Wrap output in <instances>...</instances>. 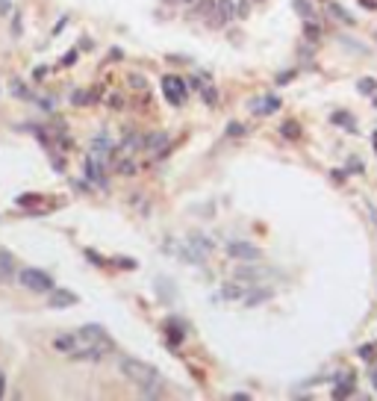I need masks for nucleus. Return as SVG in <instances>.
I'll list each match as a JSON object with an SVG mask.
<instances>
[{"label":"nucleus","instance_id":"1a4fd4ad","mask_svg":"<svg viewBox=\"0 0 377 401\" xmlns=\"http://www.w3.org/2000/svg\"><path fill=\"white\" fill-rule=\"evenodd\" d=\"M271 275H274L271 269L245 266V269H239V272H236V280H239V283H260V280H265V278H271Z\"/></svg>","mask_w":377,"mask_h":401},{"label":"nucleus","instance_id":"37998d69","mask_svg":"<svg viewBox=\"0 0 377 401\" xmlns=\"http://www.w3.org/2000/svg\"><path fill=\"white\" fill-rule=\"evenodd\" d=\"M372 145H375V148H377V133H375V136H372Z\"/></svg>","mask_w":377,"mask_h":401},{"label":"nucleus","instance_id":"c756f323","mask_svg":"<svg viewBox=\"0 0 377 401\" xmlns=\"http://www.w3.org/2000/svg\"><path fill=\"white\" fill-rule=\"evenodd\" d=\"M86 260H88V263H94V266H100V269H106V266H109V263H106L100 254H94V251H86Z\"/></svg>","mask_w":377,"mask_h":401},{"label":"nucleus","instance_id":"c03bdc74","mask_svg":"<svg viewBox=\"0 0 377 401\" xmlns=\"http://www.w3.org/2000/svg\"><path fill=\"white\" fill-rule=\"evenodd\" d=\"M375 106H377V97H375Z\"/></svg>","mask_w":377,"mask_h":401},{"label":"nucleus","instance_id":"5701e85b","mask_svg":"<svg viewBox=\"0 0 377 401\" xmlns=\"http://www.w3.org/2000/svg\"><path fill=\"white\" fill-rule=\"evenodd\" d=\"M215 9H218V18H221V21H230V18L236 15L233 0H218V3H215Z\"/></svg>","mask_w":377,"mask_h":401},{"label":"nucleus","instance_id":"4c0bfd02","mask_svg":"<svg viewBox=\"0 0 377 401\" xmlns=\"http://www.w3.org/2000/svg\"><path fill=\"white\" fill-rule=\"evenodd\" d=\"M109 106H124V100H121V94H112V97H109Z\"/></svg>","mask_w":377,"mask_h":401},{"label":"nucleus","instance_id":"f03ea898","mask_svg":"<svg viewBox=\"0 0 377 401\" xmlns=\"http://www.w3.org/2000/svg\"><path fill=\"white\" fill-rule=\"evenodd\" d=\"M159 86H162V94H165V100H168V103H174V106H183V103H186L189 86H186V80H183V77H177V74H165Z\"/></svg>","mask_w":377,"mask_h":401},{"label":"nucleus","instance_id":"4be33fe9","mask_svg":"<svg viewBox=\"0 0 377 401\" xmlns=\"http://www.w3.org/2000/svg\"><path fill=\"white\" fill-rule=\"evenodd\" d=\"M292 6H295V12H298L304 21H313V18H316V12H313V3H310V0H295Z\"/></svg>","mask_w":377,"mask_h":401},{"label":"nucleus","instance_id":"a878e982","mask_svg":"<svg viewBox=\"0 0 377 401\" xmlns=\"http://www.w3.org/2000/svg\"><path fill=\"white\" fill-rule=\"evenodd\" d=\"M357 89H360L363 94H375V92H377V80H375V77H363V80L357 83Z\"/></svg>","mask_w":377,"mask_h":401},{"label":"nucleus","instance_id":"39448f33","mask_svg":"<svg viewBox=\"0 0 377 401\" xmlns=\"http://www.w3.org/2000/svg\"><path fill=\"white\" fill-rule=\"evenodd\" d=\"M227 257H233V260H260L262 257V251L257 248V245H251V242H230L227 245Z\"/></svg>","mask_w":377,"mask_h":401},{"label":"nucleus","instance_id":"a19ab883","mask_svg":"<svg viewBox=\"0 0 377 401\" xmlns=\"http://www.w3.org/2000/svg\"><path fill=\"white\" fill-rule=\"evenodd\" d=\"M9 12V0H0V15H6Z\"/></svg>","mask_w":377,"mask_h":401},{"label":"nucleus","instance_id":"e433bc0d","mask_svg":"<svg viewBox=\"0 0 377 401\" xmlns=\"http://www.w3.org/2000/svg\"><path fill=\"white\" fill-rule=\"evenodd\" d=\"M130 86H136V89L142 86V89H145V77H139V74H133V77H130Z\"/></svg>","mask_w":377,"mask_h":401},{"label":"nucleus","instance_id":"7c9ffc66","mask_svg":"<svg viewBox=\"0 0 377 401\" xmlns=\"http://www.w3.org/2000/svg\"><path fill=\"white\" fill-rule=\"evenodd\" d=\"M357 354H360L363 360H369V363H372V360H375V345H360V348H357Z\"/></svg>","mask_w":377,"mask_h":401},{"label":"nucleus","instance_id":"473e14b6","mask_svg":"<svg viewBox=\"0 0 377 401\" xmlns=\"http://www.w3.org/2000/svg\"><path fill=\"white\" fill-rule=\"evenodd\" d=\"M227 133H230V136H242V133H245V127H242V124H236V121H230V124H227Z\"/></svg>","mask_w":377,"mask_h":401},{"label":"nucleus","instance_id":"c9c22d12","mask_svg":"<svg viewBox=\"0 0 377 401\" xmlns=\"http://www.w3.org/2000/svg\"><path fill=\"white\" fill-rule=\"evenodd\" d=\"M292 77H295V71H286V74H280V77H277V86H286Z\"/></svg>","mask_w":377,"mask_h":401},{"label":"nucleus","instance_id":"2eb2a0df","mask_svg":"<svg viewBox=\"0 0 377 401\" xmlns=\"http://www.w3.org/2000/svg\"><path fill=\"white\" fill-rule=\"evenodd\" d=\"M336 381H339V387L333 390V399H348V396H354V372H342Z\"/></svg>","mask_w":377,"mask_h":401},{"label":"nucleus","instance_id":"423d86ee","mask_svg":"<svg viewBox=\"0 0 377 401\" xmlns=\"http://www.w3.org/2000/svg\"><path fill=\"white\" fill-rule=\"evenodd\" d=\"M106 351H109V348H100V345H88V348H74L68 357H71L74 363H100V360L106 357Z\"/></svg>","mask_w":377,"mask_h":401},{"label":"nucleus","instance_id":"79ce46f5","mask_svg":"<svg viewBox=\"0 0 377 401\" xmlns=\"http://www.w3.org/2000/svg\"><path fill=\"white\" fill-rule=\"evenodd\" d=\"M3 393H6V378H3V372H0V399H3Z\"/></svg>","mask_w":377,"mask_h":401},{"label":"nucleus","instance_id":"393cba45","mask_svg":"<svg viewBox=\"0 0 377 401\" xmlns=\"http://www.w3.org/2000/svg\"><path fill=\"white\" fill-rule=\"evenodd\" d=\"M280 133H283L286 139H298V136H301V124H298V121H286V124L280 127Z\"/></svg>","mask_w":377,"mask_h":401},{"label":"nucleus","instance_id":"4468645a","mask_svg":"<svg viewBox=\"0 0 377 401\" xmlns=\"http://www.w3.org/2000/svg\"><path fill=\"white\" fill-rule=\"evenodd\" d=\"M251 295H245L242 301L248 304V307H257V304H265V301H271L274 298V292L268 289V286H257V289H248Z\"/></svg>","mask_w":377,"mask_h":401},{"label":"nucleus","instance_id":"6e6552de","mask_svg":"<svg viewBox=\"0 0 377 401\" xmlns=\"http://www.w3.org/2000/svg\"><path fill=\"white\" fill-rule=\"evenodd\" d=\"M71 304H77V295L71 292V289H50L47 292V307H53V310H62V307H71Z\"/></svg>","mask_w":377,"mask_h":401},{"label":"nucleus","instance_id":"20e7f679","mask_svg":"<svg viewBox=\"0 0 377 401\" xmlns=\"http://www.w3.org/2000/svg\"><path fill=\"white\" fill-rule=\"evenodd\" d=\"M77 337H80L86 345H100V348H109V351H112V337H109L106 328H100V325H83V328L77 331Z\"/></svg>","mask_w":377,"mask_h":401},{"label":"nucleus","instance_id":"aec40b11","mask_svg":"<svg viewBox=\"0 0 377 401\" xmlns=\"http://www.w3.org/2000/svg\"><path fill=\"white\" fill-rule=\"evenodd\" d=\"M330 121H333V124H342L348 133H357V121H354V115H351V112H345V109H342V112H333V115H330Z\"/></svg>","mask_w":377,"mask_h":401},{"label":"nucleus","instance_id":"c85d7f7f","mask_svg":"<svg viewBox=\"0 0 377 401\" xmlns=\"http://www.w3.org/2000/svg\"><path fill=\"white\" fill-rule=\"evenodd\" d=\"M38 201H41V195H18L15 198L18 207H29V204H38Z\"/></svg>","mask_w":377,"mask_h":401},{"label":"nucleus","instance_id":"7ed1b4c3","mask_svg":"<svg viewBox=\"0 0 377 401\" xmlns=\"http://www.w3.org/2000/svg\"><path fill=\"white\" fill-rule=\"evenodd\" d=\"M18 280L29 289V292H50L53 289V278L44 269H24L18 275Z\"/></svg>","mask_w":377,"mask_h":401},{"label":"nucleus","instance_id":"dca6fc26","mask_svg":"<svg viewBox=\"0 0 377 401\" xmlns=\"http://www.w3.org/2000/svg\"><path fill=\"white\" fill-rule=\"evenodd\" d=\"M109 151H115V145H112L109 133H106V130H100V133H97V139L91 142V154H94V156H106Z\"/></svg>","mask_w":377,"mask_h":401},{"label":"nucleus","instance_id":"cd10ccee","mask_svg":"<svg viewBox=\"0 0 377 401\" xmlns=\"http://www.w3.org/2000/svg\"><path fill=\"white\" fill-rule=\"evenodd\" d=\"M71 100H74L77 106H86L88 100H94V94H91V92H74V97H71Z\"/></svg>","mask_w":377,"mask_h":401},{"label":"nucleus","instance_id":"f704fd0d","mask_svg":"<svg viewBox=\"0 0 377 401\" xmlns=\"http://www.w3.org/2000/svg\"><path fill=\"white\" fill-rule=\"evenodd\" d=\"M74 62H77V50H68L65 59H62V65H74Z\"/></svg>","mask_w":377,"mask_h":401},{"label":"nucleus","instance_id":"9b49d317","mask_svg":"<svg viewBox=\"0 0 377 401\" xmlns=\"http://www.w3.org/2000/svg\"><path fill=\"white\" fill-rule=\"evenodd\" d=\"M186 334H189V328H186L180 319H174V316H171V319L165 322V339H168L171 345H180V342L186 339Z\"/></svg>","mask_w":377,"mask_h":401},{"label":"nucleus","instance_id":"bb28decb","mask_svg":"<svg viewBox=\"0 0 377 401\" xmlns=\"http://www.w3.org/2000/svg\"><path fill=\"white\" fill-rule=\"evenodd\" d=\"M201 92H203V100H206L209 106H215V100H218V92H215L212 86H203V83H201Z\"/></svg>","mask_w":377,"mask_h":401},{"label":"nucleus","instance_id":"a211bd4d","mask_svg":"<svg viewBox=\"0 0 377 401\" xmlns=\"http://www.w3.org/2000/svg\"><path fill=\"white\" fill-rule=\"evenodd\" d=\"M186 242H192V245H195L201 254H212V248H215V245H212V239H209L206 233H201V230H192Z\"/></svg>","mask_w":377,"mask_h":401},{"label":"nucleus","instance_id":"ddd939ff","mask_svg":"<svg viewBox=\"0 0 377 401\" xmlns=\"http://www.w3.org/2000/svg\"><path fill=\"white\" fill-rule=\"evenodd\" d=\"M83 345V339L77 337V334H59L56 339H53V348L56 351H65V354H71L74 348H80Z\"/></svg>","mask_w":377,"mask_h":401},{"label":"nucleus","instance_id":"2f4dec72","mask_svg":"<svg viewBox=\"0 0 377 401\" xmlns=\"http://www.w3.org/2000/svg\"><path fill=\"white\" fill-rule=\"evenodd\" d=\"M330 9H333V15H336V18H342V21H345V24H354V18H351V15H348V12H342V6H336V3H333V6H330Z\"/></svg>","mask_w":377,"mask_h":401},{"label":"nucleus","instance_id":"b1692460","mask_svg":"<svg viewBox=\"0 0 377 401\" xmlns=\"http://www.w3.org/2000/svg\"><path fill=\"white\" fill-rule=\"evenodd\" d=\"M304 32H307L310 41H319V38H321V27L316 24V18H313V21H304Z\"/></svg>","mask_w":377,"mask_h":401},{"label":"nucleus","instance_id":"f3484780","mask_svg":"<svg viewBox=\"0 0 377 401\" xmlns=\"http://www.w3.org/2000/svg\"><path fill=\"white\" fill-rule=\"evenodd\" d=\"M168 148V133H150L147 142H145V151L147 154H162Z\"/></svg>","mask_w":377,"mask_h":401},{"label":"nucleus","instance_id":"58836bf2","mask_svg":"<svg viewBox=\"0 0 377 401\" xmlns=\"http://www.w3.org/2000/svg\"><path fill=\"white\" fill-rule=\"evenodd\" d=\"M369 381H372V387L377 390V366H372V372H369Z\"/></svg>","mask_w":377,"mask_h":401},{"label":"nucleus","instance_id":"9d476101","mask_svg":"<svg viewBox=\"0 0 377 401\" xmlns=\"http://www.w3.org/2000/svg\"><path fill=\"white\" fill-rule=\"evenodd\" d=\"M277 109H280V97L277 94H265V97L251 100V112H257V115H271Z\"/></svg>","mask_w":377,"mask_h":401},{"label":"nucleus","instance_id":"f8f14e48","mask_svg":"<svg viewBox=\"0 0 377 401\" xmlns=\"http://www.w3.org/2000/svg\"><path fill=\"white\" fill-rule=\"evenodd\" d=\"M18 278V266H15V257L9 251H0V283H9Z\"/></svg>","mask_w":377,"mask_h":401},{"label":"nucleus","instance_id":"0eeeda50","mask_svg":"<svg viewBox=\"0 0 377 401\" xmlns=\"http://www.w3.org/2000/svg\"><path fill=\"white\" fill-rule=\"evenodd\" d=\"M83 168H86V177H88L91 183H97L100 189H109V180L103 177V165H100V159H97L94 154L86 156V165H83Z\"/></svg>","mask_w":377,"mask_h":401},{"label":"nucleus","instance_id":"ea45409f","mask_svg":"<svg viewBox=\"0 0 377 401\" xmlns=\"http://www.w3.org/2000/svg\"><path fill=\"white\" fill-rule=\"evenodd\" d=\"M360 6H363V9H377L375 0H360Z\"/></svg>","mask_w":377,"mask_h":401},{"label":"nucleus","instance_id":"412c9836","mask_svg":"<svg viewBox=\"0 0 377 401\" xmlns=\"http://www.w3.org/2000/svg\"><path fill=\"white\" fill-rule=\"evenodd\" d=\"M245 295H248V289L239 286V283H227V286L221 289V298H224V301H242Z\"/></svg>","mask_w":377,"mask_h":401},{"label":"nucleus","instance_id":"6ab92c4d","mask_svg":"<svg viewBox=\"0 0 377 401\" xmlns=\"http://www.w3.org/2000/svg\"><path fill=\"white\" fill-rule=\"evenodd\" d=\"M180 257H183L186 263H195V266H203V263H206V254H201L192 242H186V245L180 248Z\"/></svg>","mask_w":377,"mask_h":401},{"label":"nucleus","instance_id":"f257e3e1","mask_svg":"<svg viewBox=\"0 0 377 401\" xmlns=\"http://www.w3.org/2000/svg\"><path fill=\"white\" fill-rule=\"evenodd\" d=\"M121 372H124V378H130V381L139 387V393H142L145 399H159V396H165V378H162L150 363L124 357V360H121Z\"/></svg>","mask_w":377,"mask_h":401},{"label":"nucleus","instance_id":"72a5a7b5","mask_svg":"<svg viewBox=\"0 0 377 401\" xmlns=\"http://www.w3.org/2000/svg\"><path fill=\"white\" fill-rule=\"evenodd\" d=\"M115 263H118V266H124L127 272H130V269H136V260H130V257H118Z\"/></svg>","mask_w":377,"mask_h":401}]
</instances>
